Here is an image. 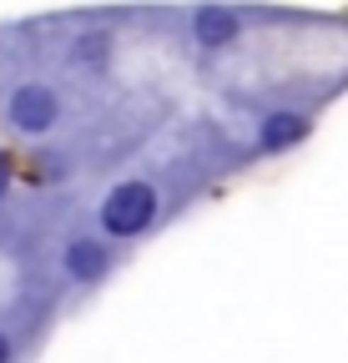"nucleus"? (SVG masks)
<instances>
[{
  "label": "nucleus",
  "mask_w": 348,
  "mask_h": 363,
  "mask_svg": "<svg viewBox=\"0 0 348 363\" xmlns=\"http://www.w3.org/2000/svg\"><path fill=\"white\" fill-rule=\"evenodd\" d=\"M61 91L51 81H16L6 91V101H0V116H6V126L16 136H26V142H40V136H51L61 126Z\"/></svg>",
  "instance_id": "nucleus-2"
},
{
  "label": "nucleus",
  "mask_w": 348,
  "mask_h": 363,
  "mask_svg": "<svg viewBox=\"0 0 348 363\" xmlns=\"http://www.w3.org/2000/svg\"><path fill=\"white\" fill-rule=\"evenodd\" d=\"M111 262H116V252H111V242L96 238V233H76V238H66V247H61V272H66L76 288L101 283L106 272H111Z\"/></svg>",
  "instance_id": "nucleus-3"
},
{
  "label": "nucleus",
  "mask_w": 348,
  "mask_h": 363,
  "mask_svg": "<svg viewBox=\"0 0 348 363\" xmlns=\"http://www.w3.org/2000/svg\"><path fill=\"white\" fill-rule=\"evenodd\" d=\"M187 26H192V45L197 51H207V56H217V51H228V45H237L242 40V11H232V6H202V11H192L187 16Z\"/></svg>",
  "instance_id": "nucleus-4"
},
{
  "label": "nucleus",
  "mask_w": 348,
  "mask_h": 363,
  "mask_svg": "<svg viewBox=\"0 0 348 363\" xmlns=\"http://www.w3.org/2000/svg\"><path fill=\"white\" fill-rule=\"evenodd\" d=\"M6 192H11V157L0 152V202H6Z\"/></svg>",
  "instance_id": "nucleus-7"
},
{
  "label": "nucleus",
  "mask_w": 348,
  "mask_h": 363,
  "mask_svg": "<svg viewBox=\"0 0 348 363\" xmlns=\"http://www.w3.org/2000/svg\"><path fill=\"white\" fill-rule=\"evenodd\" d=\"M308 136H313V116L308 111L278 106V111H268L263 121H257V152H263V157H283L298 142H308Z\"/></svg>",
  "instance_id": "nucleus-5"
},
{
  "label": "nucleus",
  "mask_w": 348,
  "mask_h": 363,
  "mask_svg": "<svg viewBox=\"0 0 348 363\" xmlns=\"http://www.w3.org/2000/svg\"><path fill=\"white\" fill-rule=\"evenodd\" d=\"M0 363H16V338L0 328Z\"/></svg>",
  "instance_id": "nucleus-6"
},
{
  "label": "nucleus",
  "mask_w": 348,
  "mask_h": 363,
  "mask_svg": "<svg viewBox=\"0 0 348 363\" xmlns=\"http://www.w3.org/2000/svg\"><path fill=\"white\" fill-rule=\"evenodd\" d=\"M157 217H162L157 182L126 177V182H116V187L101 197V207H96V227H101L96 238H106V242H137V238H147L152 227H157Z\"/></svg>",
  "instance_id": "nucleus-1"
}]
</instances>
